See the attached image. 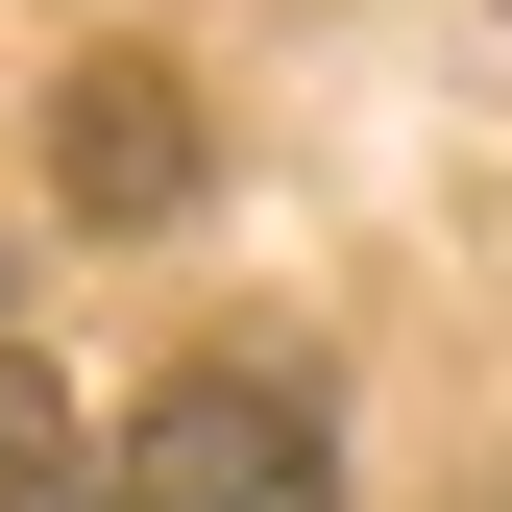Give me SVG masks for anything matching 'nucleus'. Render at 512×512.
I'll return each mask as SVG.
<instances>
[{
  "label": "nucleus",
  "mask_w": 512,
  "mask_h": 512,
  "mask_svg": "<svg viewBox=\"0 0 512 512\" xmlns=\"http://www.w3.org/2000/svg\"><path fill=\"white\" fill-rule=\"evenodd\" d=\"M317 488H342V439H317L293 366H171L147 439L98 464V512H317Z\"/></svg>",
  "instance_id": "f257e3e1"
},
{
  "label": "nucleus",
  "mask_w": 512,
  "mask_h": 512,
  "mask_svg": "<svg viewBox=\"0 0 512 512\" xmlns=\"http://www.w3.org/2000/svg\"><path fill=\"white\" fill-rule=\"evenodd\" d=\"M49 171H74V220H171V196H196V98H171L147 49H98V74H74V147H49Z\"/></svg>",
  "instance_id": "f03ea898"
},
{
  "label": "nucleus",
  "mask_w": 512,
  "mask_h": 512,
  "mask_svg": "<svg viewBox=\"0 0 512 512\" xmlns=\"http://www.w3.org/2000/svg\"><path fill=\"white\" fill-rule=\"evenodd\" d=\"M0 512H74V415H49L25 342H0Z\"/></svg>",
  "instance_id": "7ed1b4c3"
}]
</instances>
